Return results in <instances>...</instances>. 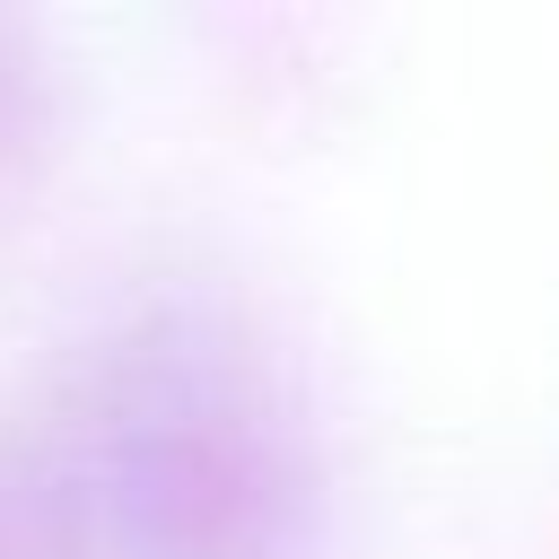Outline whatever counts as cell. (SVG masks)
Instances as JSON below:
<instances>
[{
  "label": "cell",
  "mask_w": 559,
  "mask_h": 559,
  "mask_svg": "<svg viewBox=\"0 0 559 559\" xmlns=\"http://www.w3.org/2000/svg\"><path fill=\"white\" fill-rule=\"evenodd\" d=\"M44 122H52V79H44V52L0 17V192L17 183V166L44 148Z\"/></svg>",
  "instance_id": "7a4b0ae2"
},
{
  "label": "cell",
  "mask_w": 559,
  "mask_h": 559,
  "mask_svg": "<svg viewBox=\"0 0 559 559\" xmlns=\"http://www.w3.org/2000/svg\"><path fill=\"white\" fill-rule=\"evenodd\" d=\"M52 559H314L323 445L288 358L218 288H140L0 428Z\"/></svg>",
  "instance_id": "6da1fadb"
}]
</instances>
